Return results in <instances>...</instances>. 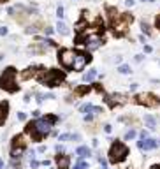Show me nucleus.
Here are the masks:
<instances>
[{"mask_svg":"<svg viewBox=\"0 0 160 169\" xmlns=\"http://www.w3.org/2000/svg\"><path fill=\"white\" fill-rule=\"evenodd\" d=\"M39 79L46 85V86H58L62 81H63V74L60 71H46V69H41V74H39Z\"/></svg>","mask_w":160,"mask_h":169,"instance_id":"2","label":"nucleus"},{"mask_svg":"<svg viewBox=\"0 0 160 169\" xmlns=\"http://www.w3.org/2000/svg\"><path fill=\"white\" fill-rule=\"evenodd\" d=\"M134 138H136V130H134V129L125 134V139H134Z\"/></svg>","mask_w":160,"mask_h":169,"instance_id":"26","label":"nucleus"},{"mask_svg":"<svg viewBox=\"0 0 160 169\" xmlns=\"http://www.w3.org/2000/svg\"><path fill=\"white\" fill-rule=\"evenodd\" d=\"M76 51L74 49H62L60 51V55H58V58H60V63L63 65V67H67V69H72V65H74V60H76Z\"/></svg>","mask_w":160,"mask_h":169,"instance_id":"8","label":"nucleus"},{"mask_svg":"<svg viewBox=\"0 0 160 169\" xmlns=\"http://www.w3.org/2000/svg\"><path fill=\"white\" fill-rule=\"evenodd\" d=\"M118 71H120L122 74H130V72H132V71H130V67H129L127 63H122V65L118 67Z\"/></svg>","mask_w":160,"mask_h":169,"instance_id":"21","label":"nucleus"},{"mask_svg":"<svg viewBox=\"0 0 160 169\" xmlns=\"http://www.w3.org/2000/svg\"><path fill=\"white\" fill-rule=\"evenodd\" d=\"M104 101L113 108V106H116V104H125V102H127V97H125V95H120V93H114V95H106Z\"/></svg>","mask_w":160,"mask_h":169,"instance_id":"10","label":"nucleus"},{"mask_svg":"<svg viewBox=\"0 0 160 169\" xmlns=\"http://www.w3.org/2000/svg\"><path fill=\"white\" fill-rule=\"evenodd\" d=\"M23 152H25V148H23V146H12V152H11V157L18 160V159H21Z\"/></svg>","mask_w":160,"mask_h":169,"instance_id":"15","label":"nucleus"},{"mask_svg":"<svg viewBox=\"0 0 160 169\" xmlns=\"http://www.w3.org/2000/svg\"><path fill=\"white\" fill-rule=\"evenodd\" d=\"M144 122H146V127H148V129H151V130H153V129H155V125H157V120H155L153 116H150V115H148V116H144Z\"/></svg>","mask_w":160,"mask_h":169,"instance_id":"17","label":"nucleus"},{"mask_svg":"<svg viewBox=\"0 0 160 169\" xmlns=\"http://www.w3.org/2000/svg\"><path fill=\"white\" fill-rule=\"evenodd\" d=\"M157 26H159V28H160V18H159V19H157Z\"/></svg>","mask_w":160,"mask_h":169,"instance_id":"42","label":"nucleus"},{"mask_svg":"<svg viewBox=\"0 0 160 169\" xmlns=\"http://www.w3.org/2000/svg\"><path fill=\"white\" fill-rule=\"evenodd\" d=\"M92 109H93L92 104H81V106H79V111H81V113H88V111H92Z\"/></svg>","mask_w":160,"mask_h":169,"instance_id":"23","label":"nucleus"},{"mask_svg":"<svg viewBox=\"0 0 160 169\" xmlns=\"http://www.w3.org/2000/svg\"><path fill=\"white\" fill-rule=\"evenodd\" d=\"M0 86L7 92H16L18 90V85H16V71L12 67L5 69L4 74L0 76Z\"/></svg>","mask_w":160,"mask_h":169,"instance_id":"3","label":"nucleus"},{"mask_svg":"<svg viewBox=\"0 0 160 169\" xmlns=\"http://www.w3.org/2000/svg\"><path fill=\"white\" fill-rule=\"evenodd\" d=\"M144 53H151V46L146 44V46H144Z\"/></svg>","mask_w":160,"mask_h":169,"instance_id":"35","label":"nucleus"},{"mask_svg":"<svg viewBox=\"0 0 160 169\" xmlns=\"http://www.w3.org/2000/svg\"><path fill=\"white\" fill-rule=\"evenodd\" d=\"M137 146H139L141 150H153V148H157V146H159V143H157L155 139L143 138L141 141H137Z\"/></svg>","mask_w":160,"mask_h":169,"instance_id":"11","label":"nucleus"},{"mask_svg":"<svg viewBox=\"0 0 160 169\" xmlns=\"http://www.w3.org/2000/svg\"><path fill=\"white\" fill-rule=\"evenodd\" d=\"M41 69H42V67H30V69H26V71L21 74V78H23V79H30V78H35V76L39 78Z\"/></svg>","mask_w":160,"mask_h":169,"instance_id":"12","label":"nucleus"},{"mask_svg":"<svg viewBox=\"0 0 160 169\" xmlns=\"http://www.w3.org/2000/svg\"><path fill=\"white\" fill-rule=\"evenodd\" d=\"M12 146H23V148H25L23 136H18V138H14V141H12Z\"/></svg>","mask_w":160,"mask_h":169,"instance_id":"22","label":"nucleus"},{"mask_svg":"<svg viewBox=\"0 0 160 169\" xmlns=\"http://www.w3.org/2000/svg\"><path fill=\"white\" fill-rule=\"evenodd\" d=\"M0 35H7V26H0Z\"/></svg>","mask_w":160,"mask_h":169,"instance_id":"33","label":"nucleus"},{"mask_svg":"<svg viewBox=\"0 0 160 169\" xmlns=\"http://www.w3.org/2000/svg\"><path fill=\"white\" fill-rule=\"evenodd\" d=\"M56 30H58L62 35H67V32H69V28H67V25H65L63 21H58V23H56Z\"/></svg>","mask_w":160,"mask_h":169,"instance_id":"18","label":"nucleus"},{"mask_svg":"<svg viewBox=\"0 0 160 169\" xmlns=\"http://www.w3.org/2000/svg\"><path fill=\"white\" fill-rule=\"evenodd\" d=\"M136 102L143 104V106H148V108H157L160 104V99L155 97L153 93H139V95H136Z\"/></svg>","mask_w":160,"mask_h":169,"instance_id":"7","label":"nucleus"},{"mask_svg":"<svg viewBox=\"0 0 160 169\" xmlns=\"http://www.w3.org/2000/svg\"><path fill=\"white\" fill-rule=\"evenodd\" d=\"M141 26H143V32L144 34H151V28L148 26V23H141Z\"/></svg>","mask_w":160,"mask_h":169,"instance_id":"28","label":"nucleus"},{"mask_svg":"<svg viewBox=\"0 0 160 169\" xmlns=\"http://www.w3.org/2000/svg\"><path fill=\"white\" fill-rule=\"evenodd\" d=\"M104 130H106V132L109 134V132H111V125H106V127H104Z\"/></svg>","mask_w":160,"mask_h":169,"instance_id":"39","label":"nucleus"},{"mask_svg":"<svg viewBox=\"0 0 160 169\" xmlns=\"http://www.w3.org/2000/svg\"><path fill=\"white\" fill-rule=\"evenodd\" d=\"M95 76H97V71H95V69H92V71H88V72L83 76V81H93V79H95Z\"/></svg>","mask_w":160,"mask_h":169,"instance_id":"19","label":"nucleus"},{"mask_svg":"<svg viewBox=\"0 0 160 169\" xmlns=\"http://www.w3.org/2000/svg\"><path fill=\"white\" fill-rule=\"evenodd\" d=\"M4 168V160H2V159H0V169Z\"/></svg>","mask_w":160,"mask_h":169,"instance_id":"40","label":"nucleus"},{"mask_svg":"<svg viewBox=\"0 0 160 169\" xmlns=\"http://www.w3.org/2000/svg\"><path fill=\"white\" fill-rule=\"evenodd\" d=\"M127 155H129L127 146L122 145V143H118V141H116V143L111 146V150H109V160H111V162H120V160H123Z\"/></svg>","mask_w":160,"mask_h":169,"instance_id":"5","label":"nucleus"},{"mask_svg":"<svg viewBox=\"0 0 160 169\" xmlns=\"http://www.w3.org/2000/svg\"><path fill=\"white\" fill-rule=\"evenodd\" d=\"M76 44H86L90 49H95L102 44V37L100 34H95V32H90V34H83V37H79L76 41Z\"/></svg>","mask_w":160,"mask_h":169,"instance_id":"4","label":"nucleus"},{"mask_svg":"<svg viewBox=\"0 0 160 169\" xmlns=\"http://www.w3.org/2000/svg\"><path fill=\"white\" fill-rule=\"evenodd\" d=\"M58 139H60V141H67V139H70V134H62Z\"/></svg>","mask_w":160,"mask_h":169,"instance_id":"30","label":"nucleus"},{"mask_svg":"<svg viewBox=\"0 0 160 169\" xmlns=\"http://www.w3.org/2000/svg\"><path fill=\"white\" fill-rule=\"evenodd\" d=\"M4 2H7V0H0V4H4Z\"/></svg>","mask_w":160,"mask_h":169,"instance_id":"44","label":"nucleus"},{"mask_svg":"<svg viewBox=\"0 0 160 169\" xmlns=\"http://www.w3.org/2000/svg\"><path fill=\"white\" fill-rule=\"evenodd\" d=\"M30 166L35 169V168H39V162H37V160H32V164H30Z\"/></svg>","mask_w":160,"mask_h":169,"instance_id":"37","label":"nucleus"},{"mask_svg":"<svg viewBox=\"0 0 160 169\" xmlns=\"http://www.w3.org/2000/svg\"><path fill=\"white\" fill-rule=\"evenodd\" d=\"M85 120H86V122H92V120H93V113H88V115L85 116Z\"/></svg>","mask_w":160,"mask_h":169,"instance_id":"32","label":"nucleus"},{"mask_svg":"<svg viewBox=\"0 0 160 169\" xmlns=\"http://www.w3.org/2000/svg\"><path fill=\"white\" fill-rule=\"evenodd\" d=\"M37 30H39V28H37L35 25H32V26H28V28H26V34H35Z\"/></svg>","mask_w":160,"mask_h":169,"instance_id":"29","label":"nucleus"},{"mask_svg":"<svg viewBox=\"0 0 160 169\" xmlns=\"http://www.w3.org/2000/svg\"><path fill=\"white\" fill-rule=\"evenodd\" d=\"M134 4H136V2H134V0H125V5H127V7H132V5H134Z\"/></svg>","mask_w":160,"mask_h":169,"instance_id":"34","label":"nucleus"},{"mask_svg":"<svg viewBox=\"0 0 160 169\" xmlns=\"http://www.w3.org/2000/svg\"><path fill=\"white\" fill-rule=\"evenodd\" d=\"M74 169H88V164L85 162V160H79L78 164H76V168Z\"/></svg>","mask_w":160,"mask_h":169,"instance_id":"25","label":"nucleus"},{"mask_svg":"<svg viewBox=\"0 0 160 169\" xmlns=\"http://www.w3.org/2000/svg\"><path fill=\"white\" fill-rule=\"evenodd\" d=\"M132 23V16L127 12V14H123L116 23H113V28H114V32L118 34V35H122V34H127L129 32V25Z\"/></svg>","mask_w":160,"mask_h":169,"instance_id":"6","label":"nucleus"},{"mask_svg":"<svg viewBox=\"0 0 160 169\" xmlns=\"http://www.w3.org/2000/svg\"><path fill=\"white\" fill-rule=\"evenodd\" d=\"M90 62V56L88 55H85V53H78L76 55V60H74V65H72V69L74 71H83L85 69V65Z\"/></svg>","mask_w":160,"mask_h":169,"instance_id":"9","label":"nucleus"},{"mask_svg":"<svg viewBox=\"0 0 160 169\" xmlns=\"http://www.w3.org/2000/svg\"><path fill=\"white\" fill-rule=\"evenodd\" d=\"M18 118H19V120H25V118H26V115H25V113H18Z\"/></svg>","mask_w":160,"mask_h":169,"instance_id":"36","label":"nucleus"},{"mask_svg":"<svg viewBox=\"0 0 160 169\" xmlns=\"http://www.w3.org/2000/svg\"><path fill=\"white\" fill-rule=\"evenodd\" d=\"M56 16H58L60 19L65 16V14H63V7H62V5H58V9H56Z\"/></svg>","mask_w":160,"mask_h":169,"instance_id":"27","label":"nucleus"},{"mask_svg":"<svg viewBox=\"0 0 160 169\" xmlns=\"http://www.w3.org/2000/svg\"><path fill=\"white\" fill-rule=\"evenodd\" d=\"M143 2H155V0H143Z\"/></svg>","mask_w":160,"mask_h":169,"instance_id":"43","label":"nucleus"},{"mask_svg":"<svg viewBox=\"0 0 160 169\" xmlns=\"http://www.w3.org/2000/svg\"><path fill=\"white\" fill-rule=\"evenodd\" d=\"M37 44H41V46H55V42L51 39H44V37H37Z\"/></svg>","mask_w":160,"mask_h":169,"instance_id":"20","label":"nucleus"},{"mask_svg":"<svg viewBox=\"0 0 160 169\" xmlns=\"http://www.w3.org/2000/svg\"><path fill=\"white\" fill-rule=\"evenodd\" d=\"M56 164H58V169H69V157L67 155H58Z\"/></svg>","mask_w":160,"mask_h":169,"instance_id":"14","label":"nucleus"},{"mask_svg":"<svg viewBox=\"0 0 160 169\" xmlns=\"http://www.w3.org/2000/svg\"><path fill=\"white\" fill-rule=\"evenodd\" d=\"M5 118V104H0V123L4 122Z\"/></svg>","mask_w":160,"mask_h":169,"instance_id":"24","label":"nucleus"},{"mask_svg":"<svg viewBox=\"0 0 160 169\" xmlns=\"http://www.w3.org/2000/svg\"><path fill=\"white\" fill-rule=\"evenodd\" d=\"M159 145H160V141H159Z\"/></svg>","mask_w":160,"mask_h":169,"instance_id":"45","label":"nucleus"},{"mask_svg":"<svg viewBox=\"0 0 160 169\" xmlns=\"http://www.w3.org/2000/svg\"><path fill=\"white\" fill-rule=\"evenodd\" d=\"M78 155H79L81 159L90 157V148H88V146H79V148H78Z\"/></svg>","mask_w":160,"mask_h":169,"instance_id":"16","label":"nucleus"},{"mask_svg":"<svg viewBox=\"0 0 160 169\" xmlns=\"http://www.w3.org/2000/svg\"><path fill=\"white\" fill-rule=\"evenodd\" d=\"M55 120H56L55 116L37 118L33 123H30V125H28V132H30V134H33V138H35V139H41V138H44L46 134H49V132H51Z\"/></svg>","mask_w":160,"mask_h":169,"instance_id":"1","label":"nucleus"},{"mask_svg":"<svg viewBox=\"0 0 160 169\" xmlns=\"http://www.w3.org/2000/svg\"><path fill=\"white\" fill-rule=\"evenodd\" d=\"M88 92V88L86 86H81V88H78V93H86Z\"/></svg>","mask_w":160,"mask_h":169,"instance_id":"31","label":"nucleus"},{"mask_svg":"<svg viewBox=\"0 0 160 169\" xmlns=\"http://www.w3.org/2000/svg\"><path fill=\"white\" fill-rule=\"evenodd\" d=\"M151 169H160V164H157V166H153Z\"/></svg>","mask_w":160,"mask_h":169,"instance_id":"41","label":"nucleus"},{"mask_svg":"<svg viewBox=\"0 0 160 169\" xmlns=\"http://www.w3.org/2000/svg\"><path fill=\"white\" fill-rule=\"evenodd\" d=\"M46 34H48V35H51V34H53V28H49V26H48V28H46Z\"/></svg>","mask_w":160,"mask_h":169,"instance_id":"38","label":"nucleus"},{"mask_svg":"<svg viewBox=\"0 0 160 169\" xmlns=\"http://www.w3.org/2000/svg\"><path fill=\"white\" fill-rule=\"evenodd\" d=\"M107 14H109V21H111V23H116V21L122 18V14H120L114 7H107Z\"/></svg>","mask_w":160,"mask_h":169,"instance_id":"13","label":"nucleus"}]
</instances>
